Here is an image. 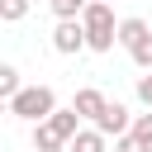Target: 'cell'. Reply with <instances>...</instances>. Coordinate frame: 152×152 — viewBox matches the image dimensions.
Wrapping results in <instances>:
<instances>
[{
    "label": "cell",
    "instance_id": "obj_1",
    "mask_svg": "<svg viewBox=\"0 0 152 152\" xmlns=\"http://www.w3.org/2000/svg\"><path fill=\"white\" fill-rule=\"evenodd\" d=\"M81 24H86L90 52H109V48L119 43V24H114V5H109V0H90L86 14H81Z\"/></svg>",
    "mask_w": 152,
    "mask_h": 152
},
{
    "label": "cell",
    "instance_id": "obj_2",
    "mask_svg": "<svg viewBox=\"0 0 152 152\" xmlns=\"http://www.w3.org/2000/svg\"><path fill=\"white\" fill-rule=\"evenodd\" d=\"M52 109H57V95H52V86H24V90L10 100V114H14V119H28V124H43V119H52Z\"/></svg>",
    "mask_w": 152,
    "mask_h": 152
},
{
    "label": "cell",
    "instance_id": "obj_3",
    "mask_svg": "<svg viewBox=\"0 0 152 152\" xmlns=\"http://www.w3.org/2000/svg\"><path fill=\"white\" fill-rule=\"evenodd\" d=\"M81 48H90V43H86V24H81V19H57V28H52V52L71 57V52H81Z\"/></svg>",
    "mask_w": 152,
    "mask_h": 152
},
{
    "label": "cell",
    "instance_id": "obj_4",
    "mask_svg": "<svg viewBox=\"0 0 152 152\" xmlns=\"http://www.w3.org/2000/svg\"><path fill=\"white\" fill-rule=\"evenodd\" d=\"M95 128H100L104 138H124V133L133 128V114H128V104H119V100H109V104H104V114L95 119Z\"/></svg>",
    "mask_w": 152,
    "mask_h": 152
},
{
    "label": "cell",
    "instance_id": "obj_5",
    "mask_svg": "<svg viewBox=\"0 0 152 152\" xmlns=\"http://www.w3.org/2000/svg\"><path fill=\"white\" fill-rule=\"evenodd\" d=\"M104 104H109V100H104V90H95V86L76 90V100H71V109H76L81 119H90V124H95V119L104 114Z\"/></svg>",
    "mask_w": 152,
    "mask_h": 152
},
{
    "label": "cell",
    "instance_id": "obj_6",
    "mask_svg": "<svg viewBox=\"0 0 152 152\" xmlns=\"http://www.w3.org/2000/svg\"><path fill=\"white\" fill-rule=\"evenodd\" d=\"M147 33H152V28H147V19H119V48H128V52H133Z\"/></svg>",
    "mask_w": 152,
    "mask_h": 152
},
{
    "label": "cell",
    "instance_id": "obj_7",
    "mask_svg": "<svg viewBox=\"0 0 152 152\" xmlns=\"http://www.w3.org/2000/svg\"><path fill=\"white\" fill-rule=\"evenodd\" d=\"M43 124H52V128H57L66 142L81 133V114H76V109H52V119H43Z\"/></svg>",
    "mask_w": 152,
    "mask_h": 152
},
{
    "label": "cell",
    "instance_id": "obj_8",
    "mask_svg": "<svg viewBox=\"0 0 152 152\" xmlns=\"http://www.w3.org/2000/svg\"><path fill=\"white\" fill-rule=\"evenodd\" d=\"M33 147H38V152H62L66 138H62L52 124H33Z\"/></svg>",
    "mask_w": 152,
    "mask_h": 152
},
{
    "label": "cell",
    "instance_id": "obj_9",
    "mask_svg": "<svg viewBox=\"0 0 152 152\" xmlns=\"http://www.w3.org/2000/svg\"><path fill=\"white\" fill-rule=\"evenodd\" d=\"M66 152H104V133H100V128H81V133L66 142Z\"/></svg>",
    "mask_w": 152,
    "mask_h": 152
},
{
    "label": "cell",
    "instance_id": "obj_10",
    "mask_svg": "<svg viewBox=\"0 0 152 152\" xmlns=\"http://www.w3.org/2000/svg\"><path fill=\"white\" fill-rule=\"evenodd\" d=\"M19 90H24V86H19V71H14V66H0V100L10 104Z\"/></svg>",
    "mask_w": 152,
    "mask_h": 152
},
{
    "label": "cell",
    "instance_id": "obj_11",
    "mask_svg": "<svg viewBox=\"0 0 152 152\" xmlns=\"http://www.w3.org/2000/svg\"><path fill=\"white\" fill-rule=\"evenodd\" d=\"M48 5H52V14H57V19H81L90 0H48Z\"/></svg>",
    "mask_w": 152,
    "mask_h": 152
},
{
    "label": "cell",
    "instance_id": "obj_12",
    "mask_svg": "<svg viewBox=\"0 0 152 152\" xmlns=\"http://www.w3.org/2000/svg\"><path fill=\"white\" fill-rule=\"evenodd\" d=\"M24 14H28V0H0V19L5 24H19Z\"/></svg>",
    "mask_w": 152,
    "mask_h": 152
},
{
    "label": "cell",
    "instance_id": "obj_13",
    "mask_svg": "<svg viewBox=\"0 0 152 152\" xmlns=\"http://www.w3.org/2000/svg\"><path fill=\"white\" fill-rule=\"evenodd\" d=\"M128 57H133V66H142V71H152V33H147V38H142V43H138V48H133Z\"/></svg>",
    "mask_w": 152,
    "mask_h": 152
},
{
    "label": "cell",
    "instance_id": "obj_14",
    "mask_svg": "<svg viewBox=\"0 0 152 152\" xmlns=\"http://www.w3.org/2000/svg\"><path fill=\"white\" fill-rule=\"evenodd\" d=\"M128 133H133V138H138V142H147V147H152V114H138V119H133V128H128Z\"/></svg>",
    "mask_w": 152,
    "mask_h": 152
},
{
    "label": "cell",
    "instance_id": "obj_15",
    "mask_svg": "<svg viewBox=\"0 0 152 152\" xmlns=\"http://www.w3.org/2000/svg\"><path fill=\"white\" fill-rule=\"evenodd\" d=\"M114 152H152L147 142H138L133 133H124V138H114Z\"/></svg>",
    "mask_w": 152,
    "mask_h": 152
},
{
    "label": "cell",
    "instance_id": "obj_16",
    "mask_svg": "<svg viewBox=\"0 0 152 152\" xmlns=\"http://www.w3.org/2000/svg\"><path fill=\"white\" fill-rule=\"evenodd\" d=\"M138 100L152 109V71H147V76H138Z\"/></svg>",
    "mask_w": 152,
    "mask_h": 152
},
{
    "label": "cell",
    "instance_id": "obj_17",
    "mask_svg": "<svg viewBox=\"0 0 152 152\" xmlns=\"http://www.w3.org/2000/svg\"><path fill=\"white\" fill-rule=\"evenodd\" d=\"M109 5H119V0H109Z\"/></svg>",
    "mask_w": 152,
    "mask_h": 152
}]
</instances>
